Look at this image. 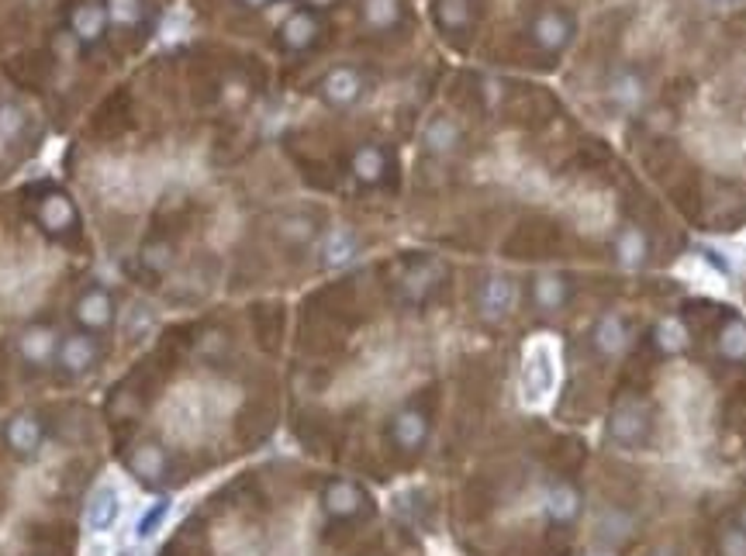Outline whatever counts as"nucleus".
<instances>
[{
    "label": "nucleus",
    "mask_w": 746,
    "mask_h": 556,
    "mask_svg": "<svg viewBox=\"0 0 746 556\" xmlns=\"http://www.w3.org/2000/svg\"><path fill=\"white\" fill-rule=\"evenodd\" d=\"M608 439L619 449H643L653 439V409L647 398L626 394L612 404L608 415Z\"/></svg>",
    "instance_id": "nucleus-1"
},
{
    "label": "nucleus",
    "mask_w": 746,
    "mask_h": 556,
    "mask_svg": "<svg viewBox=\"0 0 746 556\" xmlns=\"http://www.w3.org/2000/svg\"><path fill=\"white\" fill-rule=\"evenodd\" d=\"M519 308V281L508 273H487L474 291V311L484 326L508 322Z\"/></svg>",
    "instance_id": "nucleus-2"
},
{
    "label": "nucleus",
    "mask_w": 746,
    "mask_h": 556,
    "mask_svg": "<svg viewBox=\"0 0 746 556\" xmlns=\"http://www.w3.org/2000/svg\"><path fill=\"white\" fill-rule=\"evenodd\" d=\"M100 342L94 332H70L59 339V353H56V370L67 380H87L100 367Z\"/></svg>",
    "instance_id": "nucleus-3"
},
{
    "label": "nucleus",
    "mask_w": 746,
    "mask_h": 556,
    "mask_svg": "<svg viewBox=\"0 0 746 556\" xmlns=\"http://www.w3.org/2000/svg\"><path fill=\"white\" fill-rule=\"evenodd\" d=\"M59 329L52 322H32L14 335V356L21 367L28 370H49L56 367V353H59Z\"/></svg>",
    "instance_id": "nucleus-4"
},
{
    "label": "nucleus",
    "mask_w": 746,
    "mask_h": 556,
    "mask_svg": "<svg viewBox=\"0 0 746 556\" xmlns=\"http://www.w3.org/2000/svg\"><path fill=\"white\" fill-rule=\"evenodd\" d=\"M70 311H73V322L80 326V332L100 335V332H111L118 326V297L100 284L80 291Z\"/></svg>",
    "instance_id": "nucleus-5"
},
{
    "label": "nucleus",
    "mask_w": 746,
    "mask_h": 556,
    "mask_svg": "<svg viewBox=\"0 0 746 556\" xmlns=\"http://www.w3.org/2000/svg\"><path fill=\"white\" fill-rule=\"evenodd\" d=\"M573 35H578V21H573L560 8H543L536 17L529 21L532 46H536L540 52H546V56H560L573 42Z\"/></svg>",
    "instance_id": "nucleus-6"
},
{
    "label": "nucleus",
    "mask_w": 746,
    "mask_h": 556,
    "mask_svg": "<svg viewBox=\"0 0 746 556\" xmlns=\"http://www.w3.org/2000/svg\"><path fill=\"white\" fill-rule=\"evenodd\" d=\"M573 297V284L570 276L560 273V270H540L532 273L529 281V301H532V311H536L540 318H557L567 311Z\"/></svg>",
    "instance_id": "nucleus-7"
},
{
    "label": "nucleus",
    "mask_w": 746,
    "mask_h": 556,
    "mask_svg": "<svg viewBox=\"0 0 746 556\" xmlns=\"http://www.w3.org/2000/svg\"><path fill=\"white\" fill-rule=\"evenodd\" d=\"M612 260H615V267L626 270V273L647 270L650 260H653V242H650L647 228L636 225V222H623L619 228H615V235H612Z\"/></svg>",
    "instance_id": "nucleus-8"
},
{
    "label": "nucleus",
    "mask_w": 746,
    "mask_h": 556,
    "mask_svg": "<svg viewBox=\"0 0 746 556\" xmlns=\"http://www.w3.org/2000/svg\"><path fill=\"white\" fill-rule=\"evenodd\" d=\"M632 326L623 311H602L591 326V350L602 359H623L632 346Z\"/></svg>",
    "instance_id": "nucleus-9"
},
{
    "label": "nucleus",
    "mask_w": 746,
    "mask_h": 556,
    "mask_svg": "<svg viewBox=\"0 0 746 556\" xmlns=\"http://www.w3.org/2000/svg\"><path fill=\"white\" fill-rule=\"evenodd\" d=\"M364 94H367V76L356 67H332L322 76V83H318V97H322L335 111L356 108V104L364 100Z\"/></svg>",
    "instance_id": "nucleus-10"
},
{
    "label": "nucleus",
    "mask_w": 746,
    "mask_h": 556,
    "mask_svg": "<svg viewBox=\"0 0 746 556\" xmlns=\"http://www.w3.org/2000/svg\"><path fill=\"white\" fill-rule=\"evenodd\" d=\"M388 433H391V442L401 449V453H422L425 442H429V433H433V418L422 404H404V409H398L391 415Z\"/></svg>",
    "instance_id": "nucleus-11"
},
{
    "label": "nucleus",
    "mask_w": 746,
    "mask_h": 556,
    "mask_svg": "<svg viewBox=\"0 0 746 556\" xmlns=\"http://www.w3.org/2000/svg\"><path fill=\"white\" fill-rule=\"evenodd\" d=\"M318 267L322 270H346L350 263L359 260V252H364V242H359V235L350 225H332L318 235Z\"/></svg>",
    "instance_id": "nucleus-12"
},
{
    "label": "nucleus",
    "mask_w": 746,
    "mask_h": 556,
    "mask_svg": "<svg viewBox=\"0 0 746 556\" xmlns=\"http://www.w3.org/2000/svg\"><path fill=\"white\" fill-rule=\"evenodd\" d=\"M108 28H111V17H108V8H104V0H80V4L70 8V14H67V35L76 42V46L94 49L97 42H104Z\"/></svg>",
    "instance_id": "nucleus-13"
},
{
    "label": "nucleus",
    "mask_w": 746,
    "mask_h": 556,
    "mask_svg": "<svg viewBox=\"0 0 746 556\" xmlns=\"http://www.w3.org/2000/svg\"><path fill=\"white\" fill-rule=\"evenodd\" d=\"M439 276H442V267L439 260H433V256H418V260H408L398 276V294L404 305H425L429 301V294L439 287Z\"/></svg>",
    "instance_id": "nucleus-14"
},
{
    "label": "nucleus",
    "mask_w": 746,
    "mask_h": 556,
    "mask_svg": "<svg viewBox=\"0 0 746 556\" xmlns=\"http://www.w3.org/2000/svg\"><path fill=\"white\" fill-rule=\"evenodd\" d=\"M4 446L17 460H35L46 446V422L35 412H17L4 422Z\"/></svg>",
    "instance_id": "nucleus-15"
},
{
    "label": "nucleus",
    "mask_w": 746,
    "mask_h": 556,
    "mask_svg": "<svg viewBox=\"0 0 746 556\" xmlns=\"http://www.w3.org/2000/svg\"><path fill=\"white\" fill-rule=\"evenodd\" d=\"M605 97L615 111L632 115L650 100V83L636 67H619V70H612V76L605 83Z\"/></svg>",
    "instance_id": "nucleus-16"
},
{
    "label": "nucleus",
    "mask_w": 746,
    "mask_h": 556,
    "mask_svg": "<svg viewBox=\"0 0 746 556\" xmlns=\"http://www.w3.org/2000/svg\"><path fill=\"white\" fill-rule=\"evenodd\" d=\"M364 508H367V490L356 481L335 477L322 487V511L332 522H353L364 516Z\"/></svg>",
    "instance_id": "nucleus-17"
},
{
    "label": "nucleus",
    "mask_w": 746,
    "mask_h": 556,
    "mask_svg": "<svg viewBox=\"0 0 746 556\" xmlns=\"http://www.w3.org/2000/svg\"><path fill=\"white\" fill-rule=\"evenodd\" d=\"M543 511L549 525H560V529L578 525L584 511V490L573 481H553L543 495Z\"/></svg>",
    "instance_id": "nucleus-18"
},
{
    "label": "nucleus",
    "mask_w": 746,
    "mask_h": 556,
    "mask_svg": "<svg viewBox=\"0 0 746 556\" xmlns=\"http://www.w3.org/2000/svg\"><path fill=\"white\" fill-rule=\"evenodd\" d=\"M125 463L135 474V481L145 487H159L169 477V453L156 439H142L139 446H132V453L125 457Z\"/></svg>",
    "instance_id": "nucleus-19"
},
{
    "label": "nucleus",
    "mask_w": 746,
    "mask_h": 556,
    "mask_svg": "<svg viewBox=\"0 0 746 556\" xmlns=\"http://www.w3.org/2000/svg\"><path fill=\"white\" fill-rule=\"evenodd\" d=\"M276 38H281V46L287 52H308L318 46V38H322V17H318V11H311V8H297L281 21Z\"/></svg>",
    "instance_id": "nucleus-20"
},
{
    "label": "nucleus",
    "mask_w": 746,
    "mask_h": 556,
    "mask_svg": "<svg viewBox=\"0 0 746 556\" xmlns=\"http://www.w3.org/2000/svg\"><path fill=\"white\" fill-rule=\"evenodd\" d=\"M422 149L436 159H450L463 149V128L453 115H433L422 128Z\"/></svg>",
    "instance_id": "nucleus-21"
},
{
    "label": "nucleus",
    "mask_w": 746,
    "mask_h": 556,
    "mask_svg": "<svg viewBox=\"0 0 746 556\" xmlns=\"http://www.w3.org/2000/svg\"><path fill=\"white\" fill-rule=\"evenodd\" d=\"M388 149L377 142H359L350 153V174L359 187H380L383 177H388Z\"/></svg>",
    "instance_id": "nucleus-22"
},
{
    "label": "nucleus",
    "mask_w": 746,
    "mask_h": 556,
    "mask_svg": "<svg viewBox=\"0 0 746 556\" xmlns=\"http://www.w3.org/2000/svg\"><path fill=\"white\" fill-rule=\"evenodd\" d=\"M35 222L46 235H67L76 225V208L67 194L49 190V194L38 198V204H35Z\"/></svg>",
    "instance_id": "nucleus-23"
},
{
    "label": "nucleus",
    "mask_w": 746,
    "mask_h": 556,
    "mask_svg": "<svg viewBox=\"0 0 746 556\" xmlns=\"http://www.w3.org/2000/svg\"><path fill=\"white\" fill-rule=\"evenodd\" d=\"M273 235L284 246H291V249H308V246L318 242V235H322V225H318V218L308 215V211H287V215L276 218Z\"/></svg>",
    "instance_id": "nucleus-24"
},
{
    "label": "nucleus",
    "mask_w": 746,
    "mask_h": 556,
    "mask_svg": "<svg viewBox=\"0 0 746 556\" xmlns=\"http://www.w3.org/2000/svg\"><path fill=\"white\" fill-rule=\"evenodd\" d=\"M650 339H653L656 353L667 356V359L685 356L688 346H691V332H688V326L680 322L677 315H664V318H660V322L653 326V332H650Z\"/></svg>",
    "instance_id": "nucleus-25"
},
{
    "label": "nucleus",
    "mask_w": 746,
    "mask_h": 556,
    "mask_svg": "<svg viewBox=\"0 0 746 556\" xmlns=\"http://www.w3.org/2000/svg\"><path fill=\"white\" fill-rule=\"evenodd\" d=\"M599 543L605 549H623L629 546V540L636 536V519L629 516L626 508H605L602 519H599Z\"/></svg>",
    "instance_id": "nucleus-26"
},
{
    "label": "nucleus",
    "mask_w": 746,
    "mask_h": 556,
    "mask_svg": "<svg viewBox=\"0 0 746 556\" xmlns=\"http://www.w3.org/2000/svg\"><path fill=\"white\" fill-rule=\"evenodd\" d=\"M433 17L442 35H463L474 25V0H436Z\"/></svg>",
    "instance_id": "nucleus-27"
},
{
    "label": "nucleus",
    "mask_w": 746,
    "mask_h": 556,
    "mask_svg": "<svg viewBox=\"0 0 746 556\" xmlns=\"http://www.w3.org/2000/svg\"><path fill=\"white\" fill-rule=\"evenodd\" d=\"M118 516H121V498H118V490H115L111 484H100V487L94 490L91 505H87V525H91V532H108V529H115Z\"/></svg>",
    "instance_id": "nucleus-28"
},
{
    "label": "nucleus",
    "mask_w": 746,
    "mask_h": 556,
    "mask_svg": "<svg viewBox=\"0 0 746 556\" xmlns=\"http://www.w3.org/2000/svg\"><path fill=\"white\" fill-rule=\"evenodd\" d=\"M359 17H364V25L370 32H394L404 21V8L401 0H364L359 4Z\"/></svg>",
    "instance_id": "nucleus-29"
},
{
    "label": "nucleus",
    "mask_w": 746,
    "mask_h": 556,
    "mask_svg": "<svg viewBox=\"0 0 746 556\" xmlns=\"http://www.w3.org/2000/svg\"><path fill=\"white\" fill-rule=\"evenodd\" d=\"M715 353L726 363H746V322L743 318H726L715 332Z\"/></svg>",
    "instance_id": "nucleus-30"
},
{
    "label": "nucleus",
    "mask_w": 746,
    "mask_h": 556,
    "mask_svg": "<svg viewBox=\"0 0 746 556\" xmlns=\"http://www.w3.org/2000/svg\"><path fill=\"white\" fill-rule=\"evenodd\" d=\"M104 8H108V17L115 28H125V32H135L145 25L149 17V4L145 0H104Z\"/></svg>",
    "instance_id": "nucleus-31"
},
{
    "label": "nucleus",
    "mask_w": 746,
    "mask_h": 556,
    "mask_svg": "<svg viewBox=\"0 0 746 556\" xmlns=\"http://www.w3.org/2000/svg\"><path fill=\"white\" fill-rule=\"evenodd\" d=\"M715 556H746V532L733 519L715 529Z\"/></svg>",
    "instance_id": "nucleus-32"
},
{
    "label": "nucleus",
    "mask_w": 746,
    "mask_h": 556,
    "mask_svg": "<svg viewBox=\"0 0 746 556\" xmlns=\"http://www.w3.org/2000/svg\"><path fill=\"white\" fill-rule=\"evenodd\" d=\"M174 246H169L166 239H153L145 249H142V263L153 270V273H166L169 267H174Z\"/></svg>",
    "instance_id": "nucleus-33"
},
{
    "label": "nucleus",
    "mask_w": 746,
    "mask_h": 556,
    "mask_svg": "<svg viewBox=\"0 0 746 556\" xmlns=\"http://www.w3.org/2000/svg\"><path fill=\"white\" fill-rule=\"evenodd\" d=\"M21 132H25V111L4 100L0 104V139H17Z\"/></svg>",
    "instance_id": "nucleus-34"
},
{
    "label": "nucleus",
    "mask_w": 746,
    "mask_h": 556,
    "mask_svg": "<svg viewBox=\"0 0 746 556\" xmlns=\"http://www.w3.org/2000/svg\"><path fill=\"white\" fill-rule=\"evenodd\" d=\"M166 516H169V498H159L153 508L145 511V519L139 522V540H149V536H153V532L166 522Z\"/></svg>",
    "instance_id": "nucleus-35"
},
{
    "label": "nucleus",
    "mask_w": 746,
    "mask_h": 556,
    "mask_svg": "<svg viewBox=\"0 0 746 556\" xmlns=\"http://www.w3.org/2000/svg\"><path fill=\"white\" fill-rule=\"evenodd\" d=\"M156 326V315L149 311V305H135V318H128V332H132L135 339H145L149 332H153Z\"/></svg>",
    "instance_id": "nucleus-36"
},
{
    "label": "nucleus",
    "mask_w": 746,
    "mask_h": 556,
    "mask_svg": "<svg viewBox=\"0 0 746 556\" xmlns=\"http://www.w3.org/2000/svg\"><path fill=\"white\" fill-rule=\"evenodd\" d=\"M647 556H680V549L674 543H656V546L647 549Z\"/></svg>",
    "instance_id": "nucleus-37"
},
{
    "label": "nucleus",
    "mask_w": 746,
    "mask_h": 556,
    "mask_svg": "<svg viewBox=\"0 0 746 556\" xmlns=\"http://www.w3.org/2000/svg\"><path fill=\"white\" fill-rule=\"evenodd\" d=\"M239 4L249 11H263V8H270V0H239Z\"/></svg>",
    "instance_id": "nucleus-38"
},
{
    "label": "nucleus",
    "mask_w": 746,
    "mask_h": 556,
    "mask_svg": "<svg viewBox=\"0 0 746 556\" xmlns=\"http://www.w3.org/2000/svg\"><path fill=\"white\" fill-rule=\"evenodd\" d=\"M733 522H736V525H739V529L746 532V501H743V505L736 508V516H733Z\"/></svg>",
    "instance_id": "nucleus-39"
},
{
    "label": "nucleus",
    "mask_w": 746,
    "mask_h": 556,
    "mask_svg": "<svg viewBox=\"0 0 746 556\" xmlns=\"http://www.w3.org/2000/svg\"><path fill=\"white\" fill-rule=\"evenodd\" d=\"M308 4H311V11H315V8H329V4H335V0H308Z\"/></svg>",
    "instance_id": "nucleus-40"
},
{
    "label": "nucleus",
    "mask_w": 746,
    "mask_h": 556,
    "mask_svg": "<svg viewBox=\"0 0 746 556\" xmlns=\"http://www.w3.org/2000/svg\"><path fill=\"white\" fill-rule=\"evenodd\" d=\"M719 4H726V0H719Z\"/></svg>",
    "instance_id": "nucleus-41"
}]
</instances>
